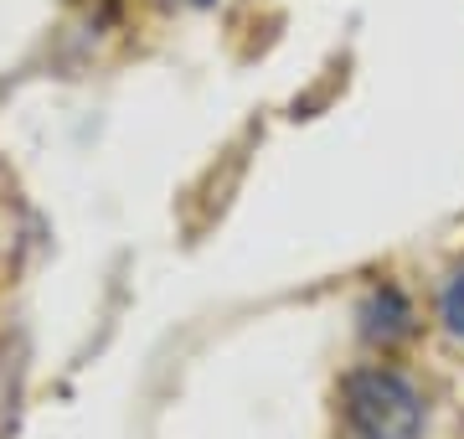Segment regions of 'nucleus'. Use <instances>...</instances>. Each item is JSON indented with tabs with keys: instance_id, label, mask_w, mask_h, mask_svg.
<instances>
[{
	"instance_id": "nucleus-1",
	"label": "nucleus",
	"mask_w": 464,
	"mask_h": 439,
	"mask_svg": "<svg viewBox=\"0 0 464 439\" xmlns=\"http://www.w3.org/2000/svg\"><path fill=\"white\" fill-rule=\"evenodd\" d=\"M346 419L362 439H418L423 404L402 372L366 367L346 377Z\"/></svg>"
},
{
	"instance_id": "nucleus-2",
	"label": "nucleus",
	"mask_w": 464,
	"mask_h": 439,
	"mask_svg": "<svg viewBox=\"0 0 464 439\" xmlns=\"http://www.w3.org/2000/svg\"><path fill=\"white\" fill-rule=\"evenodd\" d=\"M408 326H413V305H408V295L392 285L372 289V300L362 305V331L372 341H398L408 337Z\"/></svg>"
},
{
	"instance_id": "nucleus-3",
	"label": "nucleus",
	"mask_w": 464,
	"mask_h": 439,
	"mask_svg": "<svg viewBox=\"0 0 464 439\" xmlns=\"http://www.w3.org/2000/svg\"><path fill=\"white\" fill-rule=\"evenodd\" d=\"M439 310H444V326L464 341V269L449 279V289H444V300H439Z\"/></svg>"
},
{
	"instance_id": "nucleus-4",
	"label": "nucleus",
	"mask_w": 464,
	"mask_h": 439,
	"mask_svg": "<svg viewBox=\"0 0 464 439\" xmlns=\"http://www.w3.org/2000/svg\"><path fill=\"white\" fill-rule=\"evenodd\" d=\"M197 5H207V0H197Z\"/></svg>"
}]
</instances>
